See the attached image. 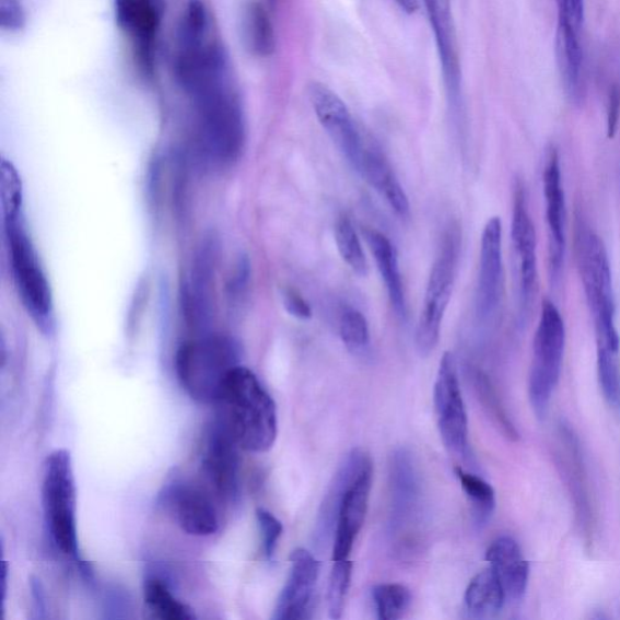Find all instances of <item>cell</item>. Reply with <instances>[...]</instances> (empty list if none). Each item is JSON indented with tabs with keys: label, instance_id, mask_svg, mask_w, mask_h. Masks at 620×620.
Here are the masks:
<instances>
[{
	"label": "cell",
	"instance_id": "cell-1",
	"mask_svg": "<svg viewBox=\"0 0 620 620\" xmlns=\"http://www.w3.org/2000/svg\"><path fill=\"white\" fill-rule=\"evenodd\" d=\"M187 95L195 107L201 151L218 164L234 162L244 147L245 122L231 71L209 79Z\"/></svg>",
	"mask_w": 620,
	"mask_h": 620
},
{
	"label": "cell",
	"instance_id": "cell-2",
	"mask_svg": "<svg viewBox=\"0 0 620 620\" xmlns=\"http://www.w3.org/2000/svg\"><path fill=\"white\" fill-rule=\"evenodd\" d=\"M221 420L241 448L254 454L267 453L278 435L274 400L254 372L242 365L231 371L218 401Z\"/></svg>",
	"mask_w": 620,
	"mask_h": 620
},
{
	"label": "cell",
	"instance_id": "cell-3",
	"mask_svg": "<svg viewBox=\"0 0 620 620\" xmlns=\"http://www.w3.org/2000/svg\"><path fill=\"white\" fill-rule=\"evenodd\" d=\"M577 250L585 299L594 320L597 349L619 353L612 270L606 246L595 232L581 230Z\"/></svg>",
	"mask_w": 620,
	"mask_h": 620
},
{
	"label": "cell",
	"instance_id": "cell-4",
	"mask_svg": "<svg viewBox=\"0 0 620 620\" xmlns=\"http://www.w3.org/2000/svg\"><path fill=\"white\" fill-rule=\"evenodd\" d=\"M239 366V349L222 336L185 343L176 354L178 381L189 397L202 403L218 402L231 371Z\"/></svg>",
	"mask_w": 620,
	"mask_h": 620
},
{
	"label": "cell",
	"instance_id": "cell-5",
	"mask_svg": "<svg viewBox=\"0 0 620 620\" xmlns=\"http://www.w3.org/2000/svg\"><path fill=\"white\" fill-rule=\"evenodd\" d=\"M42 502L45 524L55 547L84 568L79 555L77 488L70 451L56 449L45 460Z\"/></svg>",
	"mask_w": 620,
	"mask_h": 620
},
{
	"label": "cell",
	"instance_id": "cell-6",
	"mask_svg": "<svg viewBox=\"0 0 620 620\" xmlns=\"http://www.w3.org/2000/svg\"><path fill=\"white\" fill-rule=\"evenodd\" d=\"M21 198L3 200L11 270L22 302L42 328H48L52 300L47 276L22 221Z\"/></svg>",
	"mask_w": 620,
	"mask_h": 620
},
{
	"label": "cell",
	"instance_id": "cell-7",
	"mask_svg": "<svg viewBox=\"0 0 620 620\" xmlns=\"http://www.w3.org/2000/svg\"><path fill=\"white\" fill-rule=\"evenodd\" d=\"M566 328L555 304L546 300L534 340V358L528 378V396L539 420H545L561 374Z\"/></svg>",
	"mask_w": 620,
	"mask_h": 620
},
{
	"label": "cell",
	"instance_id": "cell-8",
	"mask_svg": "<svg viewBox=\"0 0 620 620\" xmlns=\"http://www.w3.org/2000/svg\"><path fill=\"white\" fill-rule=\"evenodd\" d=\"M459 247V231L455 225H451L438 247L417 323L416 346L423 356L430 355L438 343L440 331L455 288Z\"/></svg>",
	"mask_w": 620,
	"mask_h": 620
},
{
	"label": "cell",
	"instance_id": "cell-9",
	"mask_svg": "<svg viewBox=\"0 0 620 620\" xmlns=\"http://www.w3.org/2000/svg\"><path fill=\"white\" fill-rule=\"evenodd\" d=\"M512 247L516 283L517 320L524 326L531 318L538 295L537 234L529 213L527 191L516 179L513 196Z\"/></svg>",
	"mask_w": 620,
	"mask_h": 620
},
{
	"label": "cell",
	"instance_id": "cell-10",
	"mask_svg": "<svg viewBox=\"0 0 620 620\" xmlns=\"http://www.w3.org/2000/svg\"><path fill=\"white\" fill-rule=\"evenodd\" d=\"M434 406L440 435L449 454L466 458L468 419L459 387L456 360L446 352L440 362L434 386Z\"/></svg>",
	"mask_w": 620,
	"mask_h": 620
},
{
	"label": "cell",
	"instance_id": "cell-11",
	"mask_svg": "<svg viewBox=\"0 0 620 620\" xmlns=\"http://www.w3.org/2000/svg\"><path fill=\"white\" fill-rule=\"evenodd\" d=\"M308 95L320 126L356 172L367 140L359 129L351 110L340 96L323 83L313 82L308 87Z\"/></svg>",
	"mask_w": 620,
	"mask_h": 620
},
{
	"label": "cell",
	"instance_id": "cell-12",
	"mask_svg": "<svg viewBox=\"0 0 620 620\" xmlns=\"http://www.w3.org/2000/svg\"><path fill=\"white\" fill-rule=\"evenodd\" d=\"M543 191L548 229V269L552 285H559L566 256V198L563 190L560 155L549 145L543 168Z\"/></svg>",
	"mask_w": 620,
	"mask_h": 620
},
{
	"label": "cell",
	"instance_id": "cell-13",
	"mask_svg": "<svg viewBox=\"0 0 620 620\" xmlns=\"http://www.w3.org/2000/svg\"><path fill=\"white\" fill-rule=\"evenodd\" d=\"M504 292L503 229L495 217L484 224L481 245L476 308L481 323H489L498 315Z\"/></svg>",
	"mask_w": 620,
	"mask_h": 620
},
{
	"label": "cell",
	"instance_id": "cell-14",
	"mask_svg": "<svg viewBox=\"0 0 620 620\" xmlns=\"http://www.w3.org/2000/svg\"><path fill=\"white\" fill-rule=\"evenodd\" d=\"M239 447L222 421L212 426L202 454L201 471L222 500L238 499Z\"/></svg>",
	"mask_w": 620,
	"mask_h": 620
},
{
	"label": "cell",
	"instance_id": "cell-15",
	"mask_svg": "<svg viewBox=\"0 0 620 620\" xmlns=\"http://www.w3.org/2000/svg\"><path fill=\"white\" fill-rule=\"evenodd\" d=\"M434 33L440 65L443 67L448 104L458 113L461 100V69L451 0H424Z\"/></svg>",
	"mask_w": 620,
	"mask_h": 620
},
{
	"label": "cell",
	"instance_id": "cell-16",
	"mask_svg": "<svg viewBox=\"0 0 620 620\" xmlns=\"http://www.w3.org/2000/svg\"><path fill=\"white\" fill-rule=\"evenodd\" d=\"M290 562L289 577L280 593L273 619L306 620L312 617L320 565L308 550L302 548L292 551Z\"/></svg>",
	"mask_w": 620,
	"mask_h": 620
},
{
	"label": "cell",
	"instance_id": "cell-17",
	"mask_svg": "<svg viewBox=\"0 0 620 620\" xmlns=\"http://www.w3.org/2000/svg\"><path fill=\"white\" fill-rule=\"evenodd\" d=\"M391 526L401 533L413 525L419 514L421 483L413 457L408 449H397L390 457L389 465Z\"/></svg>",
	"mask_w": 620,
	"mask_h": 620
},
{
	"label": "cell",
	"instance_id": "cell-18",
	"mask_svg": "<svg viewBox=\"0 0 620 620\" xmlns=\"http://www.w3.org/2000/svg\"><path fill=\"white\" fill-rule=\"evenodd\" d=\"M374 467L372 461L360 472L347 490L338 513L334 537V561L347 560L362 531L369 508Z\"/></svg>",
	"mask_w": 620,
	"mask_h": 620
},
{
	"label": "cell",
	"instance_id": "cell-19",
	"mask_svg": "<svg viewBox=\"0 0 620 620\" xmlns=\"http://www.w3.org/2000/svg\"><path fill=\"white\" fill-rule=\"evenodd\" d=\"M165 499L171 503L183 531L190 536L208 537L219 531L220 518L210 495L195 484L173 483Z\"/></svg>",
	"mask_w": 620,
	"mask_h": 620
},
{
	"label": "cell",
	"instance_id": "cell-20",
	"mask_svg": "<svg viewBox=\"0 0 620 620\" xmlns=\"http://www.w3.org/2000/svg\"><path fill=\"white\" fill-rule=\"evenodd\" d=\"M371 457L365 451L355 448L347 455L338 468L328 492L320 506L317 524H315V542L324 547L335 537L338 513H340L344 494L356 477L370 464Z\"/></svg>",
	"mask_w": 620,
	"mask_h": 620
},
{
	"label": "cell",
	"instance_id": "cell-21",
	"mask_svg": "<svg viewBox=\"0 0 620 620\" xmlns=\"http://www.w3.org/2000/svg\"><path fill=\"white\" fill-rule=\"evenodd\" d=\"M582 28L559 19L557 32V60L563 92L570 104L581 106L585 98L584 51Z\"/></svg>",
	"mask_w": 620,
	"mask_h": 620
},
{
	"label": "cell",
	"instance_id": "cell-22",
	"mask_svg": "<svg viewBox=\"0 0 620 620\" xmlns=\"http://www.w3.org/2000/svg\"><path fill=\"white\" fill-rule=\"evenodd\" d=\"M356 173L362 175L382 198H385L399 218L408 219L410 217L409 198L406 196L386 155L382 153L375 142H366Z\"/></svg>",
	"mask_w": 620,
	"mask_h": 620
},
{
	"label": "cell",
	"instance_id": "cell-23",
	"mask_svg": "<svg viewBox=\"0 0 620 620\" xmlns=\"http://www.w3.org/2000/svg\"><path fill=\"white\" fill-rule=\"evenodd\" d=\"M118 26L138 42L139 55L151 69L152 44L161 24V7L156 0H116Z\"/></svg>",
	"mask_w": 620,
	"mask_h": 620
},
{
	"label": "cell",
	"instance_id": "cell-24",
	"mask_svg": "<svg viewBox=\"0 0 620 620\" xmlns=\"http://www.w3.org/2000/svg\"><path fill=\"white\" fill-rule=\"evenodd\" d=\"M487 560L498 574L505 596L520 600L527 588L529 566L516 540L511 537L495 539L487 552Z\"/></svg>",
	"mask_w": 620,
	"mask_h": 620
},
{
	"label": "cell",
	"instance_id": "cell-25",
	"mask_svg": "<svg viewBox=\"0 0 620 620\" xmlns=\"http://www.w3.org/2000/svg\"><path fill=\"white\" fill-rule=\"evenodd\" d=\"M363 233L369 249L374 255L379 276L385 281L391 307L400 318H405L406 299L396 246L386 234L375 229H365Z\"/></svg>",
	"mask_w": 620,
	"mask_h": 620
},
{
	"label": "cell",
	"instance_id": "cell-26",
	"mask_svg": "<svg viewBox=\"0 0 620 620\" xmlns=\"http://www.w3.org/2000/svg\"><path fill=\"white\" fill-rule=\"evenodd\" d=\"M241 32L245 48L259 58H267L276 50V35L272 21L266 8L250 0L244 4L241 14Z\"/></svg>",
	"mask_w": 620,
	"mask_h": 620
},
{
	"label": "cell",
	"instance_id": "cell-27",
	"mask_svg": "<svg viewBox=\"0 0 620 620\" xmlns=\"http://www.w3.org/2000/svg\"><path fill=\"white\" fill-rule=\"evenodd\" d=\"M506 599L503 585L490 568L477 574L466 592V608L471 618H490L502 610Z\"/></svg>",
	"mask_w": 620,
	"mask_h": 620
},
{
	"label": "cell",
	"instance_id": "cell-28",
	"mask_svg": "<svg viewBox=\"0 0 620 620\" xmlns=\"http://www.w3.org/2000/svg\"><path fill=\"white\" fill-rule=\"evenodd\" d=\"M144 604L151 613L162 620H194L191 608L179 601L160 577H149L143 586Z\"/></svg>",
	"mask_w": 620,
	"mask_h": 620
},
{
	"label": "cell",
	"instance_id": "cell-29",
	"mask_svg": "<svg viewBox=\"0 0 620 620\" xmlns=\"http://www.w3.org/2000/svg\"><path fill=\"white\" fill-rule=\"evenodd\" d=\"M472 385H475L477 397L483 411L487 412L493 424L498 426V430L506 438L512 440V442H517L520 435H518L510 416L506 414L489 377L481 371H475V374H472Z\"/></svg>",
	"mask_w": 620,
	"mask_h": 620
},
{
	"label": "cell",
	"instance_id": "cell-30",
	"mask_svg": "<svg viewBox=\"0 0 620 620\" xmlns=\"http://www.w3.org/2000/svg\"><path fill=\"white\" fill-rule=\"evenodd\" d=\"M335 241L337 250L347 266L359 277H366L369 264L362 242H360L351 219L346 215L338 218L336 222Z\"/></svg>",
	"mask_w": 620,
	"mask_h": 620
},
{
	"label": "cell",
	"instance_id": "cell-31",
	"mask_svg": "<svg viewBox=\"0 0 620 620\" xmlns=\"http://www.w3.org/2000/svg\"><path fill=\"white\" fill-rule=\"evenodd\" d=\"M455 471L460 487L464 489L471 504L472 514H475L477 524H487L495 506V493L493 488L488 481H484L478 476L470 475V472L465 471L460 467H457Z\"/></svg>",
	"mask_w": 620,
	"mask_h": 620
},
{
	"label": "cell",
	"instance_id": "cell-32",
	"mask_svg": "<svg viewBox=\"0 0 620 620\" xmlns=\"http://www.w3.org/2000/svg\"><path fill=\"white\" fill-rule=\"evenodd\" d=\"M372 596L381 620L400 619L412 601L411 592L405 585L396 583L375 586Z\"/></svg>",
	"mask_w": 620,
	"mask_h": 620
},
{
	"label": "cell",
	"instance_id": "cell-33",
	"mask_svg": "<svg viewBox=\"0 0 620 620\" xmlns=\"http://www.w3.org/2000/svg\"><path fill=\"white\" fill-rule=\"evenodd\" d=\"M209 30V16L206 5L200 0H190L182 26H179V48L194 47L206 43Z\"/></svg>",
	"mask_w": 620,
	"mask_h": 620
},
{
	"label": "cell",
	"instance_id": "cell-34",
	"mask_svg": "<svg viewBox=\"0 0 620 620\" xmlns=\"http://www.w3.org/2000/svg\"><path fill=\"white\" fill-rule=\"evenodd\" d=\"M340 337L348 351L362 353L370 344V329L365 315L355 308H347L340 318Z\"/></svg>",
	"mask_w": 620,
	"mask_h": 620
},
{
	"label": "cell",
	"instance_id": "cell-35",
	"mask_svg": "<svg viewBox=\"0 0 620 620\" xmlns=\"http://www.w3.org/2000/svg\"><path fill=\"white\" fill-rule=\"evenodd\" d=\"M352 570L353 563L348 559L334 563L328 589V610L332 619L342 617L349 585H351Z\"/></svg>",
	"mask_w": 620,
	"mask_h": 620
},
{
	"label": "cell",
	"instance_id": "cell-36",
	"mask_svg": "<svg viewBox=\"0 0 620 620\" xmlns=\"http://www.w3.org/2000/svg\"><path fill=\"white\" fill-rule=\"evenodd\" d=\"M597 372L605 399L612 406L620 405L619 353L597 349Z\"/></svg>",
	"mask_w": 620,
	"mask_h": 620
},
{
	"label": "cell",
	"instance_id": "cell-37",
	"mask_svg": "<svg viewBox=\"0 0 620 620\" xmlns=\"http://www.w3.org/2000/svg\"><path fill=\"white\" fill-rule=\"evenodd\" d=\"M259 531L262 536L264 554L270 560L276 554L279 538L283 535V524L272 513L258 508L256 511Z\"/></svg>",
	"mask_w": 620,
	"mask_h": 620
},
{
	"label": "cell",
	"instance_id": "cell-38",
	"mask_svg": "<svg viewBox=\"0 0 620 620\" xmlns=\"http://www.w3.org/2000/svg\"><path fill=\"white\" fill-rule=\"evenodd\" d=\"M26 25V11L22 0H0V27L17 32Z\"/></svg>",
	"mask_w": 620,
	"mask_h": 620
},
{
	"label": "cell",
	"instance_id": "cell-39",
	"mask_svg": "<svg viewBox=\"0 0 620 620\" xmlns=\"http://www.w3.org/2000/svg\"><path fill=\"white\" fill-rule=\"evenodd\" d=\"M284 307L292 317L300 320H308L312 318L311 304L304 300L301 293L295 289H286L283 293Z\"/></svg>",
	"mask_w": 620,
	"mask_h": 620
},
{
	"label": "cell",
	"instance_id": "cell-40",
	"mask_svg": "<svg viewBox=\"0 0 620 620\" xmlns=\"http://www.w3.org/2000/svg\"><path fill=\"white\" fill-rule=\"evenodd\" d=\"M620 118V87L613 84L607 98V137L615 139Z\"/></svg>",
	"mask_w": 620,
	"mask_h": 620
},
{
	"label": "cell",
	"instance_id": "cell-41",
	"mask_svg": "<svg viewBox=\"0 0 620 620\" xmlns=\"http://www.w3.org/2000/svg\"><path fill=\"white\" fill-rule=\"evenodd\" d=\"M559 19L570 22L577 28H583L584 0H557Z\"/></svg>",
	"mask_w": 620,
	"mask_h": 620
},
{
	"label": "cell",
	"instance_id": "cell-42",
	"mask_svg": "<svg viewBox=\"0 0 620 620\" xmlns=\"http://www.w3.org/2000/svg\"><path fill=\"white\" fill-rule=\"evenodd\" d=\"M31 592L33 606H35L37 618H47V596H45V590L42 582L36 577L31 578Z\"/></svg>",
	"mask_w": 620,
	"mask_h": 620
},
{
	"label": "cell",
	"instance_id": "cell-43",
	"mask_svg": "<svg viewBox=\"0 0 620 620\" xmlns=\"http://www.w3.org/2000/svg\"><path fill=\"white\" fill-rule=\"evenodd\" d=\"M403 13L412 15L419 9V0H396Z\"/></svg>",
	"mask_w": 620,
	"mask_h": 620
},
{
	"label": "cell",
	"instance_id": "cell-44",
	"mask_svg": "<svg viewBox=\"0 0 620 620\" xmlns=\"http://www.w3.org/2000/svg\"><path fill=\"white\" fill-rule=\"evenodd\" d=\"M7 590H8V563L4 560L3 561V573H2V601H3V604L5 603Z\"/></svg>",
	"mask_w": 620,
	"mask_h": 620
},
{
	"label": "cell",
	"instance_id": "cell-45",
	"mask_svg": "<svg viewBox=\"0 0 620 620\" xmlns=\"http://www.w3.org/2000/svg\"><path fill=\"white\" fill-rule=\"evenodd\" d=\"M272 2H276V0H272Z\"/></svg>",
	"mask_w": 620,
	"mask_h": 620
}]
</instances>
